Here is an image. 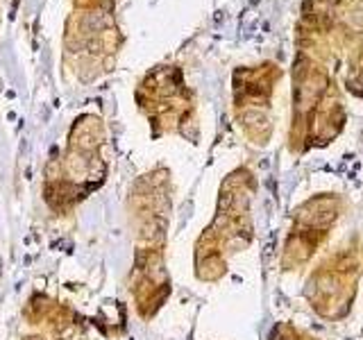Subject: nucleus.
Wrapping results in <instances>:
<instances>
[{"mask_svg": "<svg viewBox=\"0 0 363 340\" xmlns=\"http://www.w3.org/2000/svg\"><path fill=\"white\" fill-rule=\"evenodd\" d=\"M30 340H37V338H30Z\"/></svg>", "mask_w": 363, "mask_h": 340, "instance_id": "nucleus-1", "label": "nucleus"}]
</instances>
